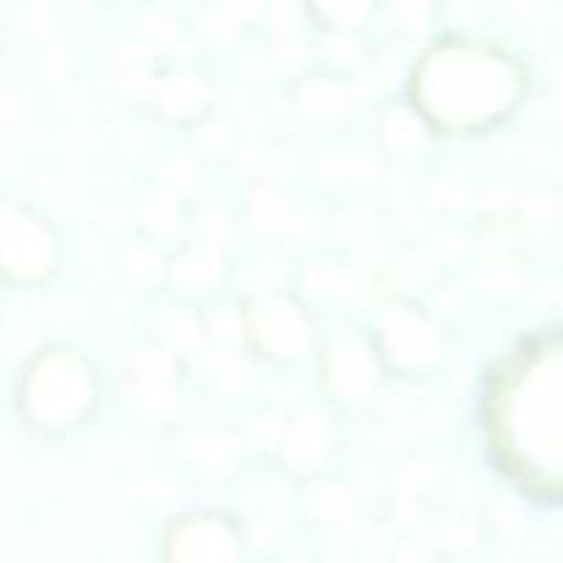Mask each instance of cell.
<instances>
[{
    "instance_id": "cell-1",
    "label": "cell",
    "mask_w": 563,
    "mask_h": 563,
    "mask_svg": "<svg viewBox=\"0 0 563 563\" xmlns=\"http://www.w3.org/2000/svg\"><path fill=\"white\" fill-rule=\"evenodd\" d=\"M520 97V66L489 44L445 42L429 49L416 69L418 113L449 132L487 130L509 115Z\"/></svg>"
},
{
    "instance_id": "cell-15",
    "label": "cell",
    "mask_w": 563,
    "mask_h": 563,
    "mask_svg": "<svg viewBox=\"0 0 563 563\" xmlns=\"http://www.w3.org/2000/svg\"><path fill=\"white\" fill-rule=\"evenodd\" d=\"M240 445H236L234 434L223 432V429H209L201 432L190 443V465L196 467L198 476L203 478H223L225 473L234 467Z\"/></svg>"
},
{
    "instance_id": "cell-10",
    "label": "cell",
    "mask_w": 563,
    "mask_h": 563,
    "mask_svg": "<svg viewBox=\"0 0 563 563\" xmlns=\"http://www.w3.org/2000/svg\"><path fill=\"white\" fill-rule=\"evenodd\" d=\"M335 449V429L330 418L319 410L295 412L284 421L278 434L280 462L295 476L317 478L324 471Z\"/></svg>"
},
{
    "instance_id": "cell-2",
    "label": "cell",
    "mask_w": 563,
    "mask_h": 563,
    "mask_svg": "<svg viewBox=\"0 0 563 563\" xmlns=\"http://www.w3.org/2000/svg\"><path fill=\"white\" fill-rule=\"evenodd\" d=\"M97 372L86 355L66 346L42 350L20 377V416L47 434L71 432L97 405Z\"/></svg>"
},
{
    "instance_id": "cell-18",
    "label": "cell",
    "mask_w": 563,
    "mask_h": 563,
    "mask_svg": "<svg viewBox=\"0 0 563 563\" xmlns=\"http://www.w3.org/2000/svg\"><path fill=\"white\" fill-rule=\"evenodd\" d=\"M251 223L262 234H284L291 225V207L273 187H258L251 192Z\"/></svg>"
},
{
    "instance_id": "cell-14",
    "label": "cell",
    "mask_w": 563,
    "mask_h": 563,
    "mask_svg": "<svg viewBox=\"0 0 563 563\" xmlns=\"http://www.w3.org/2000/svg\"><path fill=\"white\" fill-rule=\"evenodd\" d=\"M181 196L165 190V187H152V190L143 196L141 207H137V225L146 234V242L159 245V242H168L174 236H179L181 225L187 223L185 212H181Z\"/></svg>"
},
{
    "instance_id": "cell-13",
    "label": "cell",
    "mask_w": 563,
    "mask_h": 563,
    "mask_svg": "<svg viewBox=\"0 0 563 563\" xmlns=\"http://www.w3.org/2000/svg\"><path fill=\"white\" fill-rule=\"evenodd\" d=\"M352 104V93L346 82L339 75L330 71H317V75H306L297 82L295 91V108L308 124L317 126H333L346 119Z\"/></svg>"
},
{
    "instance_id": "cell-12",
    "label": "cell",
    "mask_w": 563,
    "mask_h": 563,
    "mask_svg": "<svg viewBox=\"0 0 563 563\" xmlns=\"http://www.w3.org/2000/svg\"><path fill=\"white\" fill-rule=\"evenodd\" d=\"M229 262L220 245L190 240L168 258V284L181 297H209L223 286Z\"/></svg>"
},
{
    "instance_id": "cell-4",
    "label": "cell",
    "mask_w": 563,
    "mask_h": 563,
    "mask_svg": "<svg viewBox=\"0 0 563 563\" xmlns=\"http://www.w3.org/2000/svg\"><path fill=\"white\" fill-rule=\"evenodd\" d=\"M58 262V236L53 225L31 207L5 198L0 209V264L14 284L33 286L47 278Z\"/></svg>"
},
{
    "instance_id": "cell-11",
    "label": "cell",
    "mask_w": 563,
    "mask_h": 563,
    "mask_svg": "<svg viewBox=\"0 0 563 563\" xmlns=\"http://www.w3.org/2000/svg\"><path fill=\"white\" fill-rule=\"evenodd\" d=\"M148 102L159 119L170 124H201L212 108V86L190 66H174L154 75Z\"/></svg>"
},
{
    "instance_id": "cell-5",
    "label": "cell",
    "mask_w": 563,
    "mask_h": 563,
    "mask_svg": "<svg viewBox=\"0 0 563 563\" xmlns=\"http://www.w3.org/2000/svg\"><path fill=\"white\" fill-rule=\"evenodd\" d=\"M242 322L247 344L269 361L295 363L311 346V322L284 291H256L242 308Z\"/></svg>"
},
{
    "instance_id": "cell-17",
    "label": "cell",
    "mask_w": 563,
    "mask_h": 563,
    "mask_svg": "<svg viewBox=\"0 0 563 563\" xmlns=\"http://www.w3.org/2000/svg\"><path fill=\"white\" fill-rule=\"evenodd\" d=\"M306 515L311 520L322 522H339L350 515V489L333 478H317L311 482L306 495Z\"/></svg>"
},
{
    "instance_id": "cell-9",
    "label": "cell",
    "mask_w": 563,
    "mask_h": 563,
    "mask_svg": "<svg viewBox=\"0 0 563 563\" xmlns=\"http://www.w3.org/2000/svg\"><path fill=\"white\" fill-rule=\"evenodd\" d=\"M377 346L361 339H344L324 355V388L341 405H361L379 383Z\"/></svg>"
},
{
    "instance_id": "cell-3",
    "label": "cell",
    "mask_w": 563,
    "mask_h": 563,
    "mask_svg": "<svg viewBox=\"0 0 563 563\" xmlns=\"http://www.w3.org/2000/svg\"><path fill=\"white\" fill-rule=\"evenodd\" d=\"M517 423L511 427L517 451L533 473L563 489V344L548 350L520 385Z\"/></svg>"
},
{
    "instance_id": "cell-7",
    "label": "cell",
    "mask_w": 563,
    "mask_h": 563,
    "mask_svg": "<svg viewBox=\"0 0 563 563\" xmlns=\"http://www.w3.org/2000/svg\"><path fill=\"white\" fill-rule=\"evenodd\" d=\"M176 361L165 346L135 352L124 377L126 410L135 421L163 423L174 412Z\"/></svg>"
},
{
    "instance_id": "cell-6",
    "label": "cell",
    "mask_w": 563,
    "mask_h": 563,
    "mask_svg": "<svg viewBox=\"0 0 563 563\" xmlns=\"http://www.w3.org/2000/svg\"><path fill=\"white\" fill-rule=\"evenodd\" d=\"M377 352L405 374H427L440 366L443 339L427 313L405 302H390L377 319Z\"/></svg>"
},
{
    "instance_id": "cell-19",
    "label": "cell",
    "mask_w": 563,
    "mask_h": 563,
    "mask_svg": "<svg viewBox=\"0 0 563 563\" xmlns=\"http://www.w3.org/2000/svg\"><path fill=\"white\" fill-rule=\"evenodd\" d=\"M311 14L319 16L328 33H357L374 14L372 3H324L313 5Z\"/></svg>"
},
{
    "instance_id": "cell-8",
    "label": "cell",
    "mask_w": 563,
    "mask_h": 563,
    "mask_svg": "<svg viewBox=\"0 0 563 563\" xmlns=\"http://www.w3.org/2000/svg\"><path fill=\"white\" fill-rule=\"evenodd\" d=\"M165 555L168 563H240V533L220 515H187L170 526Z\"/></svg>"
},
{
    "instance_id": "cell-16",
    "label": "cell",
    "mask_w": 563,
    "mask_h": 563,
    "mask_svg": "<svg viewBox=\"0 0 563 563\" xmlns=\"http://www.w3.org/2000/svg\"><path fill=\"white\" fill-rule=\"evenodd\" d=\"M121 275L130 284V289H152L157 280L168 284V262L159 253V245L143 240L124 251V256H121Z\"/></svg>"
}]
</instances>
